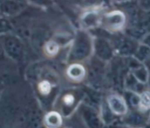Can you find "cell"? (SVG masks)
Returning a JSON list of instances; mask_svg holds the SVG:
<instances>
[{"label": "cell", "mask_w": 150, "mask_h": 128, "mask_svg": "<svg viewBox=\"0 0 150 128\" xmlns=\"http://www.w3.org/2000/svg\"><path fill=\"white\" fill-rule=\"evenodd\" d=\"M94 55V37L88 31L79 30L72 39L67 53L70 63L88 62Z\"/></svg>", "instance_id": "1"}, {"label": "cell", "mask_w": 150, "mask_h": 128, "mask_svg": "<svg viewBox=\"0 0 150 128\" xmlns=\"http://www.w3.org/2000/svg\"><path fill=\"white\" fill-rule=\"evenodd\" d=\"M84 92L79 88H67L62 91L54 101L53 110H57L66 119L77 111L83 103Z\"/></svg>", "instance_id": "2"}, {"label": "cell", "mask_w": 150, "mask_h": 128, "mask_svg": "<svg viewBox=\"0 0 150 128\" xmlns=\"http://www.w3.org/2000/svg\"><path fill=\"white\" fill-rule=\"evenodd\" d=\"M128 20L126 13L123 11L112 10L103 13L100 27L109 33L117 34L125 30L128 24Z\"/></svg>", "instance_id": "3"}, {"label": "cell", "mask_w": 150, "mask_h": 128, "mask_svg": "<svg viewBox=\"0 0 150 128\" xmlns=\"http://www.w3.org/2000/svg\"><path fill=\"white\" fill-rule=\"evenodd\" d=\"M1 43L3 51L8 58L15 61H19L23 58L25 53L24 45L19 37L14 34H3Z\"/></svg>", "instance_id": "4"}, {"label": "cell", "mask_w": 150, "mask_h": 128, "mask_svg": "<svg viewBox=\"0 0 150 128\" xmlns=\"http://www.w3.org/2000/svg\"><path fill=\"white\" fill-rule=\"evenodd\" d=\"M77 113L87 128H104L105 123L101 117L100 110L91 104L83 102L77 110Z\"/></svg>", "instance_id": "5"}, {"label": "cell", "mask_w": 150, "mask_h": 128, "mask_svg": "<svg viewBox=\"0 0 150 128\" xmlns=\"http://www.w3.org/2000/svg\"><path fill=\"white\" fill-rule=\"evenodd\" d=\"M111 42L113 45L116 55H119L122 58L133 57L135 52L140 44V41L129 36L128 34L117 35Z\"/></svg>", "instance_id": "6"}, {"label": "cell", "mask_w": 150, "mask_h": 128, "mask_svg": "<svg viewBox=\"0 0 150 128\" xmlns=\"http://www.w3.org/2000/svg\"><path fill=\"white\" fill-rule=\"evenodd\" d=\"M121 122L130 128H144L150 123V112L131 109L121 118Z\"/></svg>", "instance_id": "7"}, {"label": "cell", "mask_w": 150, "mask_h": 128, "mask_svg": "<svg viewBox=\"0 0 150 128\" xmlns=\"http://www.w3.org/2000/svg\"><path fill=\"white\" fill-rule=\"evenodd\" d=\"M94 56L104 63L110 62L116 55L111 40L104 37L94 38Z\"/></svg>", "instance_id": "8"}, {"label": "cell", "mask_w": 150, "mask_h": 128, "mask_svg": "<svg viewBox=\"0 0 150 128\" xmlns=\"http://www.w3.org/2000/svg\"><path fill=\"white\" fill-rule=\"evenodd\" d=\"M88 62H89L90 64H89L88 68H87V70H88L87 79L96 88V87L100 85V82L103 80L104 74V65L106 63L100 61V59L96 58L94 55Z\"/></svg>", "instance_id": "9"}, {"label": "cell", "mask_w": 150, "mask_h": 128, "mask_svg": "<svg viewBox=\"0 0 150 128\" xmlns=\"http://www.w3.org/2000/svg\"><path fill=\"white\" fill-rule=\"evenodd\" d=\"M105 101L111 111L117 117L122 118L129 111V108L125 98L120 94L111 93L108 95Z\"/></svg>", "instance_id": "10"}, {"label": "cell", "mask_w": 150, "mask_h": 128, "mask_svg": "<svg viewBox=\"0 0 150 128\" xmlns=\"http://www.w3.org/2000/svg\"><path fill=\"white\" fill-rule=\"evenodd\" d=\"M103 13L96 9H89L81 15L80 25L81 30L88 31L100 26L101 17Z\"/></svg>", "instance_id": "11"}, {"label": "cell", "mask_w": 150, "mask_h": 128, "mask_svg": "<svg viewBox=\"0 0 150 128\" xmlns=\"http://www.w3.org/2000/svg\"><path fill=\"white\" fill-rule=\"evenodd\" d=\"M65 75L68 79L73 82H83L87 79V67L81 63H73L67 66Z\"/></svg>", "instance_id": "12"}, {"label": "cell", "mask_w": 150, "mask_h": 128, "mask_svg": "<svg viewBox=\"0 0 150 128\" xmlns=\"http://www.w3.org/2000/svg\"><path fill=\"white\" fill-rule=\"evenodd\" d=\"M27 3L22 1H2L0 3V11L5 17L16 16L25 9Z\"/></svg>", "instance_id": "13"}, {"label": "cell", "mask_w": 150, "mask_h": 128, "mask_svg": "<svg viewBox=\"0 0 150 128\" xmlns=\"http://www.w3.org/2000/svg\"><path fill=\"white\" fill-rule=\"evenodd\" d=\"M64 117L57 110H49L43 115L42 124L47 128H62L64 124Z\"/></svg>", "instance_id": "14"}, {"label": "cell", "mask_w": 150, "mask_h": 128, "mask_svg": "<svg viewBox=\"0 0 150 128\" xmlns=\"http://www.w3.org/2000/svg\"><path fill=\"white\" fill-rule=\"evenodd\" d=\"M129 72L138 82L144 85H148V82L150 79V73L144 64L139 63L136 67L131 68Z\"/></svg>", "instance_id": "15"}, {"label": "cell", "mask_w": 150, "mask_h": 128, "mask_svg": "<svg viewBox=\"0 0 150 128\" xmlns=\"http://www.w3.org/2000/svg\"><path fill=\"white\" fill-rule=\"evenodd\" d=\"M55 89V83L48 79H43L37 83L36 90L39 96L42 98H48L53 94Z\"/></svg>", "instance_id": "16"}, {"label": "cell", "mask_w": 150, "mask_h": 128, "mask_svg": "<svg viewBox=\"0 0 150 128\" xmlns=\"http://www.w3.org/2000/svg\"><path fill=\"white\" fill-rule=\"evenodd\" d=\"M60 44L55 39H50L47 41L43 46V52L48 58H54L57 56L60 51Z\"/></svg>", "instance_id": "17"}, {"label": "cell", "mask_w": 150, "mask_h": 128, "mask_svg": "<svg viewBox=\"0 0 150 128\" xmlns=\"http://www.w3.org/2000/svg\"><path fill=\"white\" fill-rule=\"evenodd\" d=\"M133 58H136L137 61L141 63L144 64L150 58V48L140 43L134 55H133Z\"/></svg>", "instance_id": "18"}, {"label": "cell", "mask_w": 150, "mask_h": 128, "mask_svg": "<svg viewBox=\"0 0 150 128\" xmlns=\"http://www.w3.org/2000/svg\"><path fill=\"white\" fill-rule=\"evenodd\" d=\"M123 96L125 98L127 104L129 106V110H131V109H138L139 103H140V94L125 90V94H124Z\"/></svg>", "instance_id": "19"}, {"label": "cell", "mask_w": 150, "mask_h": 128, "mask_svg": "<svg viewBox=\"0 0 150 128\" xmlns=\"http://www.w3.org/2000/svg\"><path fill=\"white\" fill-rule=\"evenodd\" d=\"M138 109L144 112H150V91L149 89L140 94V103Z\"/></svg>", "instance_id": "20"}, {"label": "cell", "mask_w": 150, "mask_h": 128, "mask_svg": "<svg viewBox=\"0 0 150 128\" xmlns=\"http://www.w3.org/2000/svg\"><path fill=\"white\" fill-rule=\"evenodd\" d=\"M140 43L148 46L149 48H150V32H148V33L144 34V36L142 37Z\"/></svg>", "instance_id": "21"}, {"label": "cell", "mask_w": 150, "mask_h": 128, "mask_svg": "<svg viewBox=\"0 0 150 128\" xmlns=\"http://www.w3.org/2000/svg\"><path fill=\"white\" fill-rule=\"evenodd\" d=\"M144 65L146 66V67L148 68V70H149V73H150V58L148 59L147 61H146V63H144Z\"/></svg>", "instance_id": "22"}, {"label": "cell", "mask_w": 150, "mask_h": 128, "mask_svg": "<svg viewBox=\"0 0 150 128\" xmlns=\"http://www.w3.org/2000/svg\"><path fill=\"white\" fill-rule=\"evenodd\" d=\"M117 128H130L129 127H127V126H125V125H121V126H118V127H117Z\"/></svg>", "instance_id": "23"}, {"label": "cell", "mask_w": 150, "mask_h": 128, "mask_svg": "<svg viewBox=\"0 0 150 128\" xmlns=\"http://www.w3.org/2000/svg\"><path fill=\"white\" fill-rule=\"evenodd\" d=\"M38 128H47V127H44V126H43V124H41V125L38 127Z\"/></svg>", "instance_id": "24"}, {"label": "cell", "mask_w": 150, "mask_h": 128, "mask_svg": "<svg viewBox=\"0 0 150 128\" xmlns=\"http://www.w3.org/2000/svg\"><path fill=\"white\" fill-rule=\"evenodd\" d=\"M144 128H150V123H149V125L147 126V127H144Z\"/></svg>", "instance_id": "25"}, {"label": "cell", "mask_w": 150, "mask_h": 128, "mask_svg": "<svg viewBox=\"0 0 150 128\" xmlns=\"http://www.w3.org/2000/svg\"><path fill=\"white\" fill-rule=\"evenodd\" d=\"M65 128H69V127H65Z\"/></svg>", "instance_id": "26"}]
</instances>
